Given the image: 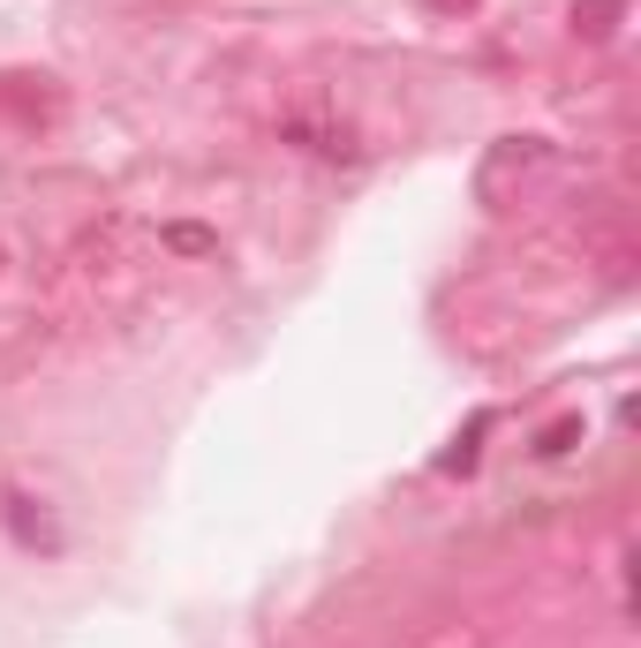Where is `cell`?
I'll return each instance as SVG.
<instances>
[{"label": "cell", "mask_w": 641, "mask_h": 648, "mask_svg": "<svg viewBox=\"0 0 641 648\" xmlns=\"http://www.w3.org/2000/svg\"><path fill=\"white\" fill-rule=\"evenodd\" d=\"M574 438H581V423L566 415V423H551V430H543V445H536V453H543V461H559V453H574Z\"/></svg>", "instance_id": "obj_1"}]
</instances>
